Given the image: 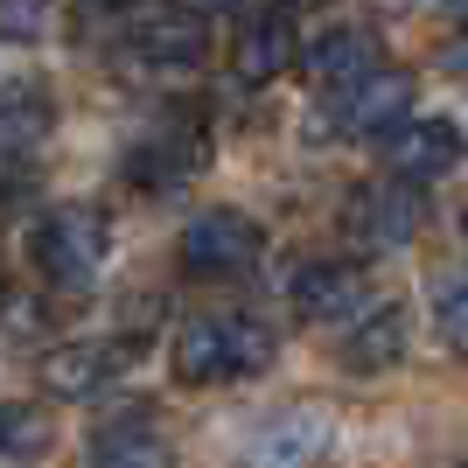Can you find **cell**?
Returning a JSON list of instances; mask_svg holds the SVG:
<instances>
[{
  "instance_id": "cell-1",
  "label": "cell",
  "mask_w": 468,
  "mask_h": 468,
  "mask_svg": "<svg viewBox=\"0 0 468 468\" xmlns=\"http://www.w3.org/2000/svg\"><path fill=\"white\" fill-rule=\"evenodd\" d=\"M273 356H280V335L266 322H252V314H196L168 343V364H176L182 385L259 378V371H273Z\"/></svg>"
},
{
  "instance_id": "cell-2",
  "label": "cell",
  "mask_w": 468,
  "mask_h": 468,
  "mask_svg": "<svg viewBox=\"0 0 468 468\" xmlns=\"http://www.w3.org/2000/svg\"><path fill=\"white\" fill-rule=\"evenodd\" d=\"M28 259H36L42 287L57 293H91L112 266V217L98 210V203H63L36 224L28 238Z\"/></svg>"
},
{
  "instance_id": "cell-3",
  "label": "cell",
  "mask_w": 468,
  "mask_h": 468,
  "mask_svg": "<svg viewBox=\"0 0 468 468\" xmlns=\"http://www.w3.org/2000/svg\"><path fill=\"white\" fill-rule=\"evenodd\" d=\"M203 168H210V140H203L196 119H161V126H147V133L126 147V161H119V176L133 182V189H147V196L189 189Z\"/></svg>"
},
{
  "instance_id": "cell-4",
  "label": "cell",
  "mask_w": 468,
  "mask_h": 468,
  "mask_svg": "<svg viewBox=\"0 0 468 468\" xmlns=\"http://www.w3.org/2000/svg\"><path fill=\"white\" fill-rule=\"evenodd\" d=\"M329 448H335V406L301 399V406L266 412L245 433V468H314L329 462Z\"/></svg>"
},
{
  "instance_id": "cell-5",
  "label": "cell",
  "mask_w": 468,
  "mask_h": 468,
  "mask_svg": "<svg viewBox=\"0 0 468 468\" xmlns=\"http://www.w3.org/2000/svg\"><path fill=\"white\" fill-rule=\"evenodd\" d=\"M266 259V231L245 210H196L182 231V266L196 280H238Z\"/></svg>"
},
{
  "instance_id": "cell-6",
  "label": "cell",
  "mask_w": 468,
  "mask_h": 468,
  "mask_svg": "<svg viewBox=\"0 0 468 468\" xmlns=\"http://www.w3.org/2000/svg\"><path fill=\"white\" fill-rule=\"evenodd\" d=\"M126 57L154 78H189L210 57V28H203V7H147V15L126 28Z\"/></svg>"
},
{
  "instance_id": "cell-7",
  "label": "cell",
  "mask_w": 468,
  "mask_h": 468,
  "mask_svg": "<svg viewBox=\"0 0 468 468\" xmlns=\"http://www.w3.org/2000/svg\"><path fill=\"white\" fill-rule=\"evenodd\" d=\"M406 119H412V78L378 63L371 78L343 84V91L329 98V119H322V126L343 133V140H378V133H399Z\"/></svg>"
},
{
  "instance_id": "cell-8",
  "label": "cell",
  "mask_w": 468,
  "mask_h": 468,
  "mask_svg": "<svg viewBox=\"0 0 468 468\" xmlns=\"http://www.w3.org/2000/svg\"><path fill=\"white\" fill-rule=\"evenodd\" d=\"M343 224L356 231L364 252H399V245H412L420 224H427V196H420V182H406V176L364 182V189L350 196V217H343Z\"/></svg>"
},
{
  "instance_id": "cell-9",
  "label": "cell",
  "mask_w": 468,
  "mask_h": 468,
  "mask_svg": "<svg viewBox=\"0 0 468 468\" xmlns=\"http://www.w3.org/2000/svg\"><path fill=\"white\" fill-rule=\"evenodd\" d=\"M133 335H78V343H57L42 356V385L57 399H98L112 378L133 371Z\"/></svg>"
},
{
  "instance_id": "cell-10",
  "label": "cell",
  "mask_w": 468,
  "mask_h": 468,
  "mask_svg": "<svg viewBox=\"0 0 468 468\" xmlns=\"http://www.w3.org/2000/svg\"><path fill=\"white\" fill-rule=\"evenodd\" d=\"M287 301H293V314H308V322H356V314L371 308L364 273H356V266H335V259H301L293 280H287Z\"/></svg>"
},
{
  "instance_id": "cell-11",
  "label": "cell",
  "mask_w": 468,
  "mask_h": 468,
  "mask_svg": "<svg viewBox=\"0 0 468 468\" xmlns=\"http://www.w3.org/2000/svg\"><path fill=\"white\" fill-rule=\"evenodd\" d=\"M385 161L406 182H441L462 161V126L454 119H406L399 133H385Z\"/></svg>"
},
{
  "instance_id": "cell-12",
  "label": "cell",
  "mask_w": 468,
  "mask_h": 468,
  "mask_svg": "<svg viewBox=\"0 0 468 468\" xmlns=\"http://www.w3.org/2000/svg\"><path fill=\"white\" fill-rule=\"evenodd\" d=\"M293 57H301V28H293V7L280 0V7H259L245 28H238V78L245 84H273L280 70H293Z\"/></svg>"
},
{
  "instance_id": "cell-13",
  "label": "cell",
  "mask_w": 468,
  "mask_h": 468,
  "mask_svg": "<svg viewBox=\"0 0 468 468\" xmlns=\"http://www.w3.org/2000/svg\"><path fill=\"white\" fill-rule=\"evenodd\" d=\"M49 126H57V105H49L36 84L0 91V182H15L21 168L36 161V147L49 140Z\"/></svg>"
},
{
  "instance_id": "cell-14",
  "label": "cell",
  "mask_w": 468,
  "mask_h": 468,
  "mask_svg": "<svg viewBox=\"0 0 468 468\" xmlns=\"http://www.w3.org/2000/svg\"><path fill=\"white\" fill-rule=\"evenodd\" d=\"M301 70H308L322 91H343V84L378 70V36L371 28H329V36L301 42Z\"/></svg>"
},
{
  "instance_id": "cell-15",
  "label": "cell",
  "mask_w": 468,
  "mask_h": 468,
  "mask_svg": "<svg viewBox=\"0 0 468 468\" xmlns=\"http://www.w3.org/2000/svg\"><path fill=\"white\" fill-rule=\"evenodd\" d=\"M399 356H406V308H399V301H371V308L350 322V335H343V364L378 378V371H391Z\"/></svg>"
},
{
  "instance_id": "cell-16",
  "label": "cell",
  "mask_w": 468,
  "mask_h": 468,
  "mask_svg": "<svg viewBox=\"0 0 468 468\" xmlns=\"http://www.w3.org/2000/svg\"><path fill=\"white\" fill-rule=\"evenodd\" d=\"M78 468H176V462H168V441L147 427V412H133V420L98 427L91 441H84Z\"/></svg>"
},
{
  "instance_id": "cell-17",
  "label": "cell",
  "mask_w": 468,
  "mask_h": 468,
  "mask_svg": "<svg viewBox=\"0 0 468 468\" xmlns=\"http://www.w3.org/2000/svg\"><path fill=\"white\" fill-rule=\"evenodd\" d=\"M49 448V412L28 406V399H15V406H0V454H15V462H28V454Z\"/></svg>"
},
{
  "instance_id": "cell-18",
  "label": "cell",
  "mask_w": 468,
  "mask_h": 468,
  "mask_svg": "<svg viewBox=\"0 0 468 468\" xmlns=\"http://www.w3.org/2000/svg\"><path fill=\"white\" fill-rule=\"evenodd\" d=\"M57 28V0H0V42H42Z\"/></svg>"
},
{
  "instance_id": "cell-19",
  "label": "cell",
  "mask_w": 468,
  "mask_h": 468,
  "mask_svg": "<svg viewBox=\"0 0 468 468\" xmlns=\"http://www.w3.org/2000/svg\"><path fill=\"white\" fill-rule=\"evenodd\" d=\"M433 329H441V343H448V350L468 356V273L448 280V287L433 293Z\"/></svg>"
},
{
  "instance_id": "cell-20",
  "label": "cell",
  "mask_w": 468,
  "mask_h": 468,
  "mask_svg": "<svg viewBox=\"0 0 468 468\" xmlns=\"http://www.w3.org/2000/svg\"><path fill=\"white\" fill-rule=\"evenodd\" d=\"M84 15H112V21H140L147 7H161V0H78Z\"/></svg>"
},
{
  "instance_id": "cell-21",
  "label": "cell",
  "mask_w": 468,
  "mask_h": 468,
  "mask_svg": "<svg viewBox=\"0 0 468 468\" xmlns=\"http://www.w3.org/2000/svg\"><path fill=\"white\" fill-rule=\"evenodd\" d=\"M189 7H203V15H231V7H245V0H189Z\"/></svg>"
},
{
  "instance_id": "cell-22",
  "label": "cell",
  "mask_w": 468,
  "mask_h": 468,
  "mask_svg": "<svg viewBox=\"0 0 468 468\" xmlns=\"http://www.w3.org/2000/svg\"><path fill=\"white\" fill-rule=\"evenodd\" d=\"M448 70H454V78H468V49H448Z\"/></svg>"
},
{
  "instance_id": "cell-23",
  "label": "cell",
  "mask_w": 468,
  "mask_h": 468,
  "mask_svg": "<svg viewBox=\"0 0 468 468\" xmlns=\"http://www.w3.org/2000/svg\"><path fill=\"white\" fill-rule=\"evenodd\" d=\"M454 15H462V21H468V0H454Z\"/></svg>"
},
{
  "instance_id": "cell-24",
  "label": "cell",
  "mask_w": 468,
  "mask_h": 468,
  "mask_svg": "<svg viewBox=\"0 0 468 468\" xmlns=\"http://www.w3.org/2000/svg\"><path fill=\"white\" fill-rule=\"evenodd\" d=\"M287 7H308V0H287Z\"/></svg>"
},
{
  "instance_id": "cell-25",
  "label": "cell",
  "mask_w": 468,
  "mask_h": 468,
  "mask_svg": "<svg viewBox=\"0 0 468 468\" xmlns=\"http://www.w3.org/2000/svg\"><path fill=\"white\" fill-rule=\"evenodd\" d=\"M462 231H468V217H462Z\"/></svg>"
},
{
  "instance_id": "cell-26",
  "label": "cell",
  "mask_w": 468,
  "mask_h": 468,
  "mask_svg": "<svg viewBox=\"0 0 468 468\" xmlns=\"http://www.w3.org/2000/svg\"><path fill=\"white\" fill-rule=\"evenodd\" d=\"M462 468H468V462H462Z\"/></svg>"
}]
</instances>
